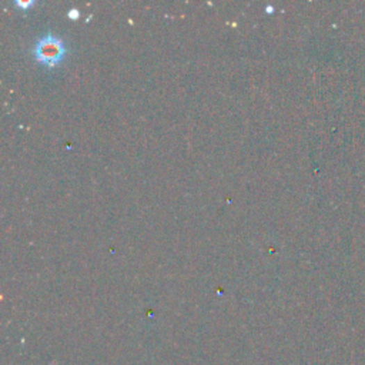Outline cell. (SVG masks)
Returning <instances> with one entry per match:
<instances>
[{"label": "cell", "instance_id": "cell-1", "mask_svg": "<svg viewBox=\"0 0 365 365\" xmlns=\"http://www.w3.org/2000/svg\"><path fill=\"white\" fill-rule=\"evenodd\" d=\"M33 53L38 62L49 67H54L63 59L66 49L62 39L56 38L53 35H46L36 43Z\"/></svg>", "mask_w": 365, "mask_h": 365}, {"label": "cell", "instance_id": "cell-2", "mask_svg": "<svg viewBox=\"0 0 365 365\" xmlns=\"http://www.w3.org/2000/svg\"><path fill=\"white\" fill-rule=\"evenodd\" d=\"M15 5L22 8V9H29L31 6L35 5V2H33V0H23V2H22V0H16Z\"/></svg>", "mask_w": 365, "mask_h": 365}, {"label": "cell", "instance_id": "cell-3", "mask_svg": "<svg viewBox=\"0 0 365 365\" xmlns=\"http://www.w3.org/2000/svg\"><path fill=\"white\" fill-rule=\"evenodd\" d=\"M67 16H69L70 19L76 20V19H79V16H80V12H79L77 9H72V10H69V12H67Z\"/></svg>", "mask_w": 365, "mask_h": 365}]
</instances>
